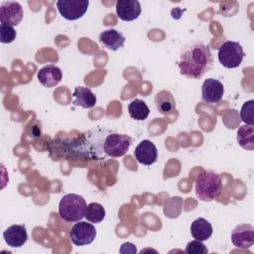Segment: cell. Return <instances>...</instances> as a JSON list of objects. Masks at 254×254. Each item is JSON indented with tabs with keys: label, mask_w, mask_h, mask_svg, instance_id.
Returning <instances> with one entry per match:
<instances>
[{
	"label": "cell",
	"mask_w": 254,
	"mask_h": 254,
	"mask_svg": "<svg viewBox=\"0 0 254 254\" xmlns=\"http://www.w3.org/2000/svg\"><path fill=\"white\" fill-rule=\"evenodd\" d=\"M110 133L109 130L100 127L89 130L72 142L71 150L79 156L89 158L90 160H104L107 155L104 152L103 145L106 136Z\"/></svg>",
	"instance_id": "2"
},
{
	"label": "cell",
	"mask_w": 254,
	"mask_h": 254,
	"mask_svg": "<svg viewBox=\"0 0 254 254\" xmlns=\"http://www.w3.org/2000/svg\"><path fill=\"white\" fill-rule=\"evenodd\" d=\"M84 217L91 223H99L105 217V209L102 204L98 202H91L86 207Z\"/></svg>",
	"instance_id": "22"
},
{
	"label": "cell",
	"mask_w": 254,
	"mask_h": 254,
	"mask_svg": "<svg viewBox=\"0 0 254 254\" xmlns=\"http://www.w3.org/2000/svg\"><path fill=\"white\" fill-rule=\"evenodd\" d=\"M231 241L237 248L246 249L254 244V228L251 224H238L231 232Z\"/></svg>",
	"instance_id": "10"
},
{
	"label": "cell",
	"mask_w": 254,
	"mask_h": 254,
	"mask_svg": "<svg viewBox=\"0 0 254 254\" xmlns=\"http://www.w3.org/2000/svg\"><path fill=\"white\" fill-rule=\"evenodd\" d=\"M212 231L213 229L211 224L202 217L194 219L190 225L191 236L199 241H205L208 238H210Z\"/></svg>",
	"instance_id": "18"
},
{
	"label": "cell",
	"mask_w": 254,
	"mask_h": 254,
	"mask_svg": "<svg viewBox=\"0 0 254 254\" xmlns=\"http://www.w3.org/2000/svg\"><path fill=\"white\" fill-rule=\"evenodd\" d=\"M69 236L71 242L76 246L88 245L94 240L96 236V229L89 221H79L71 227Z\"/></svg>",
	"instance_id": "8"
},
{
	"label": "cell",
	"mask_w": 254,
	"mask_h": 254,
	"mask_svg": "<svg viewBox=\"0 0 254 254\" xmlns=\"http://www.w3.org/2000/svg\"><path fill=\"white\" fill-rule=\"evenodd\" d=\"M99 42L111 51H117L124 46L125 37L115 29H107L99 34Z\"/></svg>",
	"instance_id": "16"
},
{
	"label": "cell",
	"mask_w": 254,
	"mask_h": 254,
	"mask_svg": "<svg viewBox=\"0 0 254 254\" xmlns=\"http://www.w3.org/2000/svg\"><path fill=\"white\" fill-rule=\"evenodd\" d=\"M134 156L140 164L150 166L157 161L158 150L153 142L150 140H143L135 148Z\"/></svg>",
	"instance_id": "12"
},
{
	"label": "cell",
	"mask_w": 254,
	"mask_h": 254,
	"mask_svg": "<svg viewBox=\"0 0 254 254\" xmlns=\"http://www.w3.org/2000/svg\"><path fill=\"white\" fill-rule=\"evenodd\" d=\"M155 103L158 111L166 114L176 108V101L169 90H161L155 96Z\"/></svg>",
	"instance_id": "19"
},
{
	"label": "cell",
	"mask_w": 254,
	"mask_h": 254,
	"mask_svg": "<svg viewBox=\"0 0 254 254\" xmlns=\"http://www.w3.org/2000/svg\"><path fill=\"white\" fill-rule=\"evenodd\" d=\"M72 103L83 108H92L96 103V96L87 87L76 86L72 93Z\"/></svg>",
	"instance_id": "17"
},
{
	"label": "cell",
	"mask_w": 254,
	"mask_h": 254,
	"mask_svg": "<svg viewBox=\"0 0 254 254\" xmlns=\"http://www.w3.org/2000/svg\"><path fill=\"white\" fill-rule=\"evenodd\" d=\"M3 237L8 246L19 248L27 242L28 233L25 225L13 224L3 232Z\"/></svg>",
	"instance_id": "14"
},
{
	"label": "cell",
	"mask_w": 254,
	"mask_h": 254,
	"mask_svg": "<svg viewBox=\"0 0 254 254\" xmlns=\"http://www.w3.org/2000/svg\"><path fill=\"white\" fill-rule=\"evenodd\" d=\"M208 250L202 243V241L196 239L190 241L185 249V253L187 254H206Z\"/></svg>",
	"instance_id": "25"
},
{
	"label": "cell",
	"mask_w": 254,
	"mask_h": 254,
	"mask_svg": "<svg viewBox=\"0 0 254 254\" xmlns=\"http://www.w3.org/2000/svg\"><path fill=\"white\" fill-rule=\"evenodd\" d=\"M218 61L226 68H235L240 65L244 52L238 42L226 41L218 49Z\"/></svg>",
	"instance_id": "5"
},
{
	"label": "cell",
	"mask_w": 254,
	"mask_h": 254,
	"mask_svg": "<svg viewBox=\"0 0 254 254\" xmlns=\"http://www.w3.org/2000/svg\"><path fill=\"white\" fill-rule=\"evenodd\" d=\"M128 112L131 118L138 121H143L148 117L150 109L145 101L136 98L129 103Z\"/></svg>",
	"instance_id": "21"
},
{
	"label": "cell",
	"mask_w": 254,
	"mask_h": 254,
	"mask_svg": "<svg viewBox=\"0 0 254 254\" xmlns=\"http://www.w3.org/2000/svg\"><path fill=\"white\" fill-rule=\"evenodd\" d=\"M222 183L220 176L213 171H202L195 183V194L202 201H211L220 194Z\"/></svg>",
	"instance_id": "3"
},
{
	"label": "cell",
	"mask_w": 254,
	"mask_h": 254,
	"mask_svg": "<svg viewBox=\"0 0 254 254\" xmlns=\"http://www.w3.org/2000/svg\"><path fill=\"white\" fill-rule=\"evenodd\" d=\"M254 110V100H248L246 101L241 110H240V117L243 122H245L248 125H253L254 124V115L253 111Z\"/></svg>",
	"instance_id": "23"
},
{
	"label": "cell",
	"mask_w": 254,
	"mask_h": 254,
	"mask_svg": "<svg viewBox=\"0 0 254 254\" xmlns=\"http://www.w3.org/2000/svg\"><path fill=\"white\" fill-rule=\"evenodd\" d=\"M87 204L84 198L76 193L64 195L59 203V215L67 222H76L85 215Z\"/></svg>",
	"instance_id": "4"
},
{
	"label": "cell",
	"mask_w": 254,
	"mask_h": 254,
	"mask_svg": "<svg viewBox=\"0 0 254 254\" xmlns=\"http://www.w3.org/2000/svg\"><path fill=\"white\" fill-rule=\"evenodd\" d=\"M88 6V0H59L57 2L60 14L69 21L81 18L86 13Z\"/></svg>",
	"instance_id": "7"
},
{
	"label": "cell",
	"mask_w": 254,
	"mask_h": 254,
	"mask_svg": "<svg viewBox=\"0 0 254 254\" xmlns=\"http://www.w3.org/2000/svg\"><path fill=\"white\" fill-rule=\"evenodd\" d=\"M224 94L223 84L215 78H207L201 86V99L209 104L218 103Z\"/></svg>",
	"instance_id": "11"
},
{
	"label": "cell",
	"mask_w": 254,
	"mask_h": 254,
	"mask_svg": "<svg viewBox=\"0 0 254 254\" xmlns=\"http://www.w3.org/2000/svg\"><path fill=\"white\" fill-rule=\"evenodd\" d=\"M142 12L140 2L137 0H118L116 2V14L123 21H133Z\"/></svg>",
	"instance_id": "13"
},
{
	"label": "cell",
	"mask_w": 254,
	"mask_h": 254,
	"mask_svg": "<svg viewBox=\"0 0 254 254\" xmlns=\"http://www.w3.org/2000/svg\"><path fill=\"white\" fill-rule=\"evenodd\" d=\"M237 142L243 149L252 151L254 149V127L253 125H242L236 134Z\"/></svg>",
	"instance_id": "20"
},
{
	"label": "cell",
	"mask_w": 254,
	"mask_h": 254,
	"mask_svg": "<svg viewBox=\"0 0 254 254\" xmlns=\"http://www.w3.org/2000/svg\"><path fill=\"white\" fill-rule=\"evenodd\" d=\"M23 8L18 2L5 1L0 6L1 25L17 26L23 20Z\"/></svg>",
	"instance_id": "9"
},
{
	"label": "cell",
	"mask_w": 254,
	"mask_h": 254,
	"mask_svg": "<svg viewBox=\"0 0 254 254\" xmlns=\"http://www.w3.org/2000/svg\"><path fill=\"white\" fill-rule=\"evenodd\" d=\"M131 142L132 140L128 135L111 132L105 138L103 149L105 154L109 157H122L128 151Z\"/></svg>",
	"instance_id": "6"
},
{
	"label": "cell",
	"mask_w": 254,
	"mask_h": 254,
	"mask_svg": "<svg viewBox=\"0 0 254 254\" xmlns=\"http://www.w3.org/2000/svg\"><path fill=\"white\" fill-rule=\"evenodd\" d=\"M178 66L181 74L189 78H200L212 66L209 46L201 42L186 46L181 53Z\"/></svg>",
	"instance_id": "1"
},
{
	"label": "cell",
	"mask_w": 254,
	"mask_h": 254,
	"mask_svg": "<svg viewBox=\"0 0 254 254\" xmlns=\"http://www.w3.org/2000/svg\"><path fill=\"white\" fill-rule=\"evenodd\" d=\"M17 33L12 26L1 25L0 26V41L3 44L12 43L16 39Z\"/></svg>",
	"instance_id": "24"
},
{
	"label": "cell",
	"mask_w": 254,
	"mask_h": 254,
	"mask_svg": "<svg viewBox=\"0 0 254 254\" xmlns=\"http://www.w3.org/2000/svg\"><path fill=\"white\" fill-rule=\"evenodd\" d=\"M62 78V70L55 64L45 65L38 71V79L40 83L49 88L58 85Z\"/></svg>",
	"instance_id": "15"
}]
</instances>
